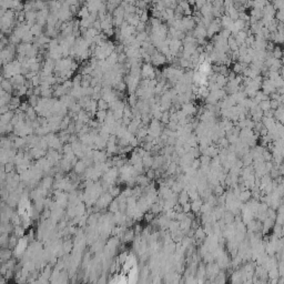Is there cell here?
I'll return each mask as SVG.
<instances>
[{
  "mask_svg": "<svg viewBox=\"0 0 284 284\" xmlns=\"http://www.w3.org/2000/svg\"><path fill=\"white\" fill-rule=\"evenodd\" d=\"M181 21H182V25H183V29L185 34L186 32H189V31H192L196 25L192 16H183L182 19H181Z\"/></svg>",
  "mask_w": 284,
  "mask_h": 284,
  "instance_id": "1",
  "label": "cell"
},
{
  "mask_svg": "<svg viewBox=\"0 0 284 284\" xmlns=\"http://www.w3.org/2000/svg\"><path fill=\"white\" fill-rule=\"evenodd\" d=\"M167 62V58L164 55L160 53L159 51H156L153 56H151V63L153 67H160Z\"/></svg>",
  "mask_w": 284,
  "mask_h": 284,
  "instance_id": "2",
  "label": "cell"
},
{
  "mask_svg": "<svg viewBox=\"0 0 284 284\" xmlns=\"http://www.w3.org/2000/svg\"><path fill=\"white\" fill-rule=\"evenodd\" d=\"M181 110L185 113V116H193L196 113V107L190 101V102L181 104Z\"/></svg>",
  "mask_w": 284,
  "mask_h": 284,
  "instance_id": "3",
  "label": "cell"
},
{
  "mask_svg": "<svg viewBox=\"0 0 284 284\" xmlns=\"http://www.w3.org/2000/svg\"><path fill=\"white\" fill-rule=\"evenodd\" d=\"M199 11H200V13L202 15V17H213V16H212V5L209 2L205 3L204 6L202 7Z\"/></svg>",
  "mask_w": 284,
  "mask_h": 284,
  "instance_id": "4",
  "label": "cell"
},
{
  "mask_svg": "<svg viewBox=\"0 0 284 284\" xmlns=\"http://www.w3.org/2000/svg\"><path fill=\"white\" fill-rule=\"evenodd\" d=\"M274 119L278 121V122L283 123V118H284V110H283V106H280L279 108H276L274 110Z\"/></svg>",
  "mask_w": 284,
  "mask_h": 284,
  "instance_id": "5",
  "label": "cell"
},
{
  "mask_svg": "<svg viewBox=\"0 0 284 284\" xmlns=\"http://www.w3.org/2000/svg\"><path fill=\"white\" fill-rule=\"evenodd\" d=\"M190 204H191V211L196 213V212H199L200 209H201V205L203 204V200L201 198H198L196 200H193Z\"/></svg>",
  "mask_w": 284,
  "mask_h": 284,
  "instance_id": "6",
  "label": "cell"
},
{
  "mask_svg": "<svg viewBox=\"0 0 284 284\" xmlns=\"http://www.w3.org/2000/svg\"><path fill=\"white\" fill-rule=\"evenodd\" d=\"M189 194L186 192L185 190H182L179 194H178V203H180L181 205H183L184 203L189 202Z\"/></svg>",
  "mask_w": 284,
  "mask_h": 284,
  "instance_id": "7",
  "label": "cell"
},
{
  "mask_svg": "<svg viewBox=\"0 0 284 284\" xmlns=\"http://www.w3.org/2000/svg\"><path fill=\"white\" fill-rule=\"evenodd\" d=\"M74 172H76L77 174H82L83 172L86 171V169H87V165L84 164V162L82 161V160H80V161H78L74 164Z\"/></svg>",
  "mask_w": 284,
  "mask_h": 284,
  "instance_id": "8",
  "label": "cell"
},
{
  "mask_svg": "<svg viewBox=\"0 0 284 284\" xmlns=\"http://www.w3.org/2000/svg\"><path fill=\"white\" fill-rule=\"evenodd\" d=\"M108 192L110 193L111 196H113V198H117V196H119L120 193L122 192L121 191V188H120L119 185H114V184H112V185H110L109 186V189H108Z\"/></svg>",
  "mask_w": 284,
  "mask_h": 284,
  "instance_id": "9",
  "label": "cell"
},
{
  "mask_svg": "<svg viewBox=\"0 0 284 284\" xmlns=\"http://www.w3.org/2000/svg\"><path fill=\"white\" fill-rule=\"evenodd\" d=\"M74 209H76V215L82 217L83 214L86 213L87 207L84 205V203H83V202H80V203H78V204L74 207Z\"/></svg>",
  "mask_w": 284,
  "mask_h": 284,
  "instance_id": "10",
  "label": "cell"
},
{
  "mask_svg": "<svg viewBox=\"0 0 284 284\" xmlns=\"http://www.w3.org/2000/svg\"><path fill=\"white\" fill-rule=\"evenodd\" d=\"M251 199V191L250 190H244V191H241L240 192V196H239V200L243 203H245L246 201H249Z\"/></svg>",
  "mask_w": 284,
  "mask_h": 284,
  "instance_id": "11",
  "label": "cell"
},
{
  "mask_svg": "<svg viewBox=\"0 0 284 284\" xmlns=\"http://www.w3.org/2000/svg\"><path fill=\"white\" fill-rule=\"evenodd\" d=\"M250 17H252V18H255L257 20H260V19L262 18V10L261 9H257V8H252L250 11Z\"/></svg>",
  "mask_w": 284,
  "mask_h": 284,
  "instance_id": "12",
  "label": "cell"
},
{
  "mask_svg": "<svg viewBox=\"0 0 284 284\" xmlns=\"http://www.w3.org/2000/svg\"><path fill=\"white\" fill-rule=\"evenodd\" d=\"M207 236V234L204 233V230L202 226H199L198 229L194 230V238L196 239H201V240H204V238Z\"/></svg>",
  "mask_w": 284,
  "mask_h": 284,
  "instance_id": "13",
  "label": "cell"
},
{
  "mask_svg": "<svg viewBox=\"0 0 284 284\" xmlns=\"http://www.w3.org/2000/svg\"><path fill=\"white\" fill-rule=\"evenodd\" d=\"M282 56H283V52L280 46H275L273 51H272V57L275 59H282Z\"/></svg>",
  "mask_w": 284,
  "mask_h": 284,
  "instance_id": "14",
  "label": "cell"
},
{
  "mask_svg": "<svg viewBox=\"0 0 284 284\" xmlns=\"http://www.w3.org/2000/svg\"><path fill=\"white\" fill-rule=\"evenodd\" d=\"M257 106H259L260 109H261L262 111L269 110V109H271V106H270V99H269V100H262V101H260Z\"/></svg>",
  "mask_w": 284,
  "mask_h": 284,
  "instance_id": "15",
  "label": "cell"
},
{
  "mask_svg": "<svg viewBox=\"0 0 284 284\" xmlns=\"http://www.w3.org/2000/svg\"><path fill=\"white\" fill-rule=\"evenodd\" d=\"M52 184H53V179L51 177H46L42 179V185L41 186H43V188L49 189L50 186H52Z\"/></svg>",
  "mask_w": 284,
  "mask_h": 284,
  "instance_id": "16",
  "label": "cell"
},
{
  "mask_svg": "<svg viewBox=\"0 0 284 284\" xmlns=\"http://www.w3.org/2000/svg\"><path fill=\"white\" fill-rule=\"evenodd\" d=\"M108 207H109V210H110L111 213H116L117 211H119V203H118L117 200H112Z\"/></svg>",
  "mask_w": 284,
  "mask_h": 284,
  "instance_id": "17",
  "label": "cell"
},
{
  "mask_svg": "<svg viewBox=\"0 0 284 284\" xmlns=\"http://www.w3.org/2000/svg\"><path fill=\"white\" fill-rule=\"evenodd\" d=\"M268 276H269V279H278L279 278L278 268H272V269L268 270Z\"/></svg>",
  "mask_w": 284,
  "mask_h": 284,
  "instance_id": "18",
  "label": "cell"
},
{
  "mask_svg": "<svg viewBox=\"0 0 284 284\" xmlns=\"http://www.w3.org/2000/svg\"><path fill=\"white\" fill-rule=\"evenodd\" d=\"M72 246H74V244H72V242H71L70 240L62 243V250H63V252H66V253H69L71 251V249H72Z\"/></svg>",
  "mask_w": 284,
  "mask_h": 284,
  "instance_id": "19",
  "label": "cell"
},
{
  "mask_svg": "<svg viewBox=\"0 0 284 284\" xmlns=\"http://www.w3.org/2000/svg\"><path fill=\"white\" fill-rule=\"evenodd\" d=\"M169 121H170V113H169V111H163L161 119H160V122L163 123V124H167Z\"/></svg>",
  "mask_w": 284,
  "mask_h": 284,
  "instance_id": "20",
  "label": "cell"
},
{
  "mask_svg": "<svg viewBox=\"0 0 284 284\" xmlns=\"http://www.w3.org/2000/svg\"><path fill=\"white\" fill-rule=\"evenodd\" d=\"M274 19H275V20H278V21H280V22H283V20H284V10L283 9L276 10V13H275V15H274Z\"/></svg>",
  "mask_w": 284,
  "mask_h": 284,
  "instance_id": "21",
  "label": "cell"
},
{
  "mask_svg": "<svg viewBox=\"0 0 284 284\" xmlns=\"http://www.w3.org/2000/svg\"><path fill=\"white\" fill-rule=\"evenodd\" d=\"M13 169H15V163H13V161H9V162H7V163H5V172H6V173L13 172Z\"/></svg>",
  "mask_w": 284,
  "mask_h": 284,
  "instance_id": "22",
  "label": "cell"
},
{
  "mask_svg": "<svg viewBox=\"0 0 284 284\" xmlns=\"http://www.w3.org/2000/svg\"><path fill=\"white\" fill-rule=\"evenodd\" d=\"M95 116H97V119L100 122H103L104 119H106V116H107V112H106V110H98L95 113Z\"/></svg>",
  "mask_w": 284,
  "mask_h": 284,
  "instance_id": "23",
  "label": "cell"
},
{
  "mask_svg": "<svg viewBox=\"0 0 284 284\" xmlns=\"http://www.w3.org/2000/svg\"><path fill=\"white\" fill-rule=\"evenodd\" d=\"M17 243H18V239H17V236H16L15 234L11 235V236L8 239V246L9 247H15L16 245H17Z\"/></svg>",
  "mask_w": 284,
  "mask_h": 284,
  "instance_id": "24",
  "label": "cell"
},
{
  "mask_svg": "<svg viewBox=\"0 0 284 284\" xmlns=\"http://www.w3.org/2000/svg\"><path fill=\"white\" fill-rule=\"evenodd\" d=\"M262 156L264 161H272L273 156H272V152H270L269 150L264 149V151L262 152Z\"/></svg>",
  "mask_w": 284,
  "mask_h": 284,
  "instance_id": "25",
  "label": "cell"
},
{
  "mask_svg": "<svg viewBox=\"0 0 284 284\" xmlns=\"http://www.w3.org/2000/svg\"><path fill=\"white\" fill-rule=\"evenodd\" d=\"M178 6L180 7L183 11L186 9H189V8H191V6H190L189 2H188L186 0H180V1H178Z\"/></svg>",
  "mask_w": 284,
  "mask_h": 284,
  "instance_id": "26",
  "label": "cell"
},
{
  "mask_svg": "<svg viewBox=\"0 0 284 284\" xmlns=\"http://www.w3.org/2000/svg\"><path fill=\"white\" fill-rule=\"evenodd\" d=\"M97 107H98L99 110H106L108 108V102L103 99H100L98 101V103H97Z\"/></svg>",
  "mask_w": 284,
  "mask_h": 284,
  "instance_id": "27",
  "label": "cell"
},
{
  "mask_svg": "<svg viewBox=\"0 0 284 284\" xmlns=\"http://www.w3.org/2000/svg\"><path fill=\"white\" fill-rule=\"evenodd\" d=\"M146 177L149 179V180H154L156 179V173H154V169H148L146 171Z\"/></svg>",
  "mask_w": 284,
  "mask_h": 284,
  "instance_id": "28",
  "label": "cell"
},
{
  "mask_svg": "<svg viewBox=\"0 0 284 284\" xmlns=\"http://www.w3.org/2000/svg\"><path fill=\"white\" fill-rule=\"evenodd\" d=\"M15 235L16 236H22V235H25V229L20 225L16 226L15 228Z\"/></svg>",
  "mask_w": 284,
  "mask_h": 284,
  "instance_id": "29",
  "label": "cell"
},
{
  "mask_svg": "<svg viewBox=\"0 0 284 284\" xmlns=\"http://www.w3.org/2000/svg\"><path fill=\"white\" fill-rule=\"evenodd\" d=\"M138 102V97L135 95H130V98H129V106L130 107H135V104H137Z\"/></svg>",
  "mask_w": 284,
  "mask_h": 284,
  "instance_id": "30",
  "label": "cell"
},
{
  "mask_svg": "<svg viewBox=\"0 0 284 284\" xmlns=\"http://www.w3.org/2000/svg\"><path fill=\"white\" fill-rule=\"evenodd\" d=\"M146 27H147V23L144 22H139L137 26H135V31L137 32H142V31H146Z\"/></svg>",
  "mask_w": 284,
  "mask_h": 284,
  "instance_id": "31",
  "label": "cell"
},
{
  "mask_svg": "<svg viewBox=\"0 0 284 284\" xmlns=\"http://www.w3.org/2000/svg\"><path fill=\"white\" fill-rule=\"evenodd\" d=\"M207 3V0H196V3H194V8L198 10H200L202 7L204 6Z\"/></svg>",
  "mask_w": 284,
  "mask_h": 284,
  "instance_id": "32",
  "label": "cell"
},
{
  "mask_svg": "<svg viewBox=\"0 0 284 284\" xmlns=\"http://www.w3.org/2000/svg\"><path fill=\"white\" fill-rule=\"evenodd\" d=\"M190 167H191V168H193V169H196V170L200 169V167H201V162H200V159H199V158H196V159L193 160Z\"/></svg>",
  "mask_w": 284,
  "mask_h": 284,
  "instance_id": "33",
  "label": "cell"
},
{
  "mask_svg": "<svg viewBox=\"0 0 284 284\" xmlns=\"http://www.w3.org/2000/svg\"><path fill=\"white\" fill-rule=\"evenodd\" d=\"M283 221H284V214L283 213H276V217H275L274 222L282 225V224H283Z\"/></svg>",
  "mask_w": 284,
  "mask_h": 284,
  "instance_id": "34",
  "label": "cell"
},
{
  "mask_svg": "<svg viewBox=\"0 0 284 284\" xmlns=\"http://www.w3.org/2000/svg\"><path fill=\"white\" fill-rule=\"evenodd\" d=\"M143 217H144V220H146V221H148V222H151V221L154 219V213H152L151 211H150V212H148V213H146V212H144Z\"/></svg>",
  "mask_w": 284,
  "mask_h": 284,
  "instance_id": "35",
  "label": "cell"
},
{
  "mask_svg": "<svg viewBox=\"0 0 284 284\" xmlns=\"http://www.w3.org/2000/svg\"><path fill=\"white\" fill-rule=\"evenodd\" d=\"M270 106H271L272 110H275L276 108L280 107V103H279L278 100H274V99H270Z\"/></svg>",
  "mask_w": 284,
  "mask_h": 284,
  "instance_id": "36",
  "label": "cell"
},
{
  "mask_svg": "<svg viewBox=\"0 0 284 284\" xmlns=\"http://www.w3.org/2000/svg\"><path fill=\"white\" fill-rule=\"evenodd\" d=\"M273 114H274V110H272V109L263 111V117H266V118H274Z\"/></svg>",
  "mask_w": 284,
  "mask_h": 284,
  "instance_id": "37",
  "label": "cell"
},
{
  "mask_svg": "<svg viewBox=\"0 0 284 284\" xmlns=\"http://www.w3.org/2000/svg\"><path fill=\"white\" fill-rule=\"evenodd\" d=\"M182 211H183L184 213H186V212L191 211V204H190L189 202H186V203H184V204L182 205Z\"/></svg>",
  "mask_w": 284,
  "mask_h": 284,
  "instance_id": "38",
  "label": "cell"
},
{
  "mask_svg": "<svg viewBox=\"0 0 284 284\" xmlns=\"http://www.w3.org/2000/svg\"><path fill=\"white\" fill-rule=\"evenodd\" d=\"M178 1H180V0H178Z\"/></svg>",
  "mask_w": 284,
  "mask_h": 284,
  "instance_id": "39",
  "label": "cell"
}]
</instances>
